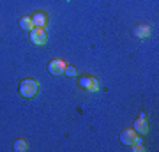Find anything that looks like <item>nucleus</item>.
<instances>
[{
    "label": "nucleus",
    "mask_w": 159,
    "mask_h": 152,
    "mask_svg": "<svg viewBox=\"0 0 159 152\" xmlns=\"http://www.w3.org/2000/svg\"><path fill=\"white\" fill-rule=\"evenodd\" d=\"M136 138H138V133L134 129H124L122 133H120V141L124 143V145H127V147H131L134 141H136Z\"/></svg>",
    "instance_id": "obj_5"
},
{
    "label": "nucleus",
    "mask_w": 159,
    "mask_h": 152,
    "mask_svg": "<svg viewBox=\"0 0 159 152\" xmlns=\"http://www.w3.org/2000/svg\"><path fill=\"white\" fill-rule=\"evenodd\" d=\"M32 23H34V27H41V28H44L46 27V23H48V16H46L44 12H34L32 14Z\"/></svg>",
    "instance_id": "obj_8"
},
{
    "label": "nucleus",
    "mask_w": 159,
    "mask_h": 152,
    "mask_svg": "<svg viewBox=\"0 0 159 152\" xmlns=\"http://www.w3.org/2000/svg\"><path fill=\"white\" fill-rule=\"evenodd\" d=\"M20 27H21L23 30H32V28H34L32 18H29V16H23L21 20H20Z\"/></svg>",
    "instance_id": "obj_10"
},
{
    "label": "nucleus",
    "mask_w": 159,
    "mask_h": 152,
    "mask_svg": "<svg viewBox=\"0 0 159 152\" xmlns=\"http://www.w3.org/2000/svg\"><path fill=\"white\" fill-rule=\"evenodd\" d=\"M64 74H67V76H76V74H78V71H76V67H73V66H66Z\"/></svg>",
    "instance_id": "obj_12"
},
{
    "label": "nucleus",
    "mask_w": 159,
    "mask_h": 152,
    "mask_svg": "<svg viewBox=\"0 0 159 152\" xmlns=\"http://www.w3.org/2000/svg\"><path fill=\"white\" fill-rule=\"evenodd\" d=\"M30 41H32L35 46L46 44V41H48L46 30H44V28H41V27H34L32 30H30Z\"/></svg>",
    "instance_id": "obj_2"
},
{
    "label": "nucleus",
    "mask_w": 159,
    "mask_h": 152,
    "mask_svg": "<svg viewBox=\"0 0 159 152\" xmlns=\"http://www.w3.org/2000/svg\"><path fill=\"white\" fill-rule=\"evenodd\" d=\"M64 71H66V64H64L62 60H58V58H55V60H51V62L48 64V73L53 74V76L64 74Z\"/></svg>",
    "instance_id": "obj_6"
},
{
    "label": "nucleus",
    "mask_w": 159,
    "mask_h": 152,
    "mask_svg": "<svg viewBox=\"0 0 159 152\" xmlns=\"http://www.w3.org/2000/svg\"><path fill=\"white\" fill-rule=\"evenodd\" d=\"M133 129L136 131L138 135H145L148 133V122H147V117H145V113H140V117L134 120V126H133Z\"/></svg>",
    "instance_id": "obj_4"
},
{
    "label": "nucleus",
    "mask_w": 159,
    "mask_h": 152,
    "mask_svg": "<svg viewBox=\"0 0 159 152\" xmlns=\"http://www.w3.org/2000/svg\"><path fill=\"white\" fill-rule=\"evenodd\" d=\"M133 34H134V37H138V39H145V37L150 35V27H148L147 23H138L136 27L133 28Z\"/></svg>",
    "instance_id": "obj_7"
},
{
    "label": "nucleus",
    "mask_w": 159,
    "mask_h": 152,
    "mask_svg": "<svg viewBox=\"0 0 159 152\" xmlns=\"http://www.w3.org/2000/svg\"><path fill=\"white\" fill-rule=\"evenodd\" d=\"M131 149H133L134 152H142V150H145V145H143V140L140 138V136H138V138H136V141H134V143L131 145Z\"/></svg>",
    "instance_id": "obj_11"
},
{
    "label": "nucleus",
    "mask_w": 159,
    "mask_h": 152,
    "mask_svg": "<svg viewBox=\"0 0 159 152\" xmlns=\"http://www.w3.org/2000/svg\"><path fill=\"white\" fill-rule=\"evenodd\" d=\"M12 149H14L16 152H25L27 149H29V143H27V141L23 140V138H20V140H16V141H14V145H12Z\"/></svg>",
    "instance_id": "obj_9"
},
{
    "label": "nucleus",
    "mask_w": 159,
    "mask_h": 152,
    "mask_svg": "<svg viewBox=\"0 0 159 152\" xmlns=\"http://www.w3.org/2000/svg\"><path fill=\"white\" fill-rule=\"evenodd\" d=\"M80 87L89 90V92H96V90H99V81L96 78H92V76H81L80 78Z\"/></svg>",
    "instance_id": "obj_3"
},
{
    "label": "nucleus",
    "mask_w": 159,
    "mask_h": 152,
    "mask_svg": "<svg viewBox=\"0 0 159 152\" xmlns=\"http://www.w3.org/2000/svg\"><path fill=\"white\" fill-rule=\"evenodd\" d=\"M37 90H39V85L32 78H25L20 83V96L25 97V99H32L37 94Z\"/></svg>",
    "instance_id": "obj_1"
}]
</instances>
